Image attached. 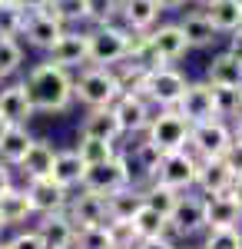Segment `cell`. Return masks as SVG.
Masks as SVG:
<instances>
[{
  "mask_svg": "<svg viewBox=\"0 0 242 249\" xmlns=\"http://www.w3.org/2000/svg\"><path fill=\"white\" fill-rule=\"evenodd\" d=\"M146 40H149V50H153L159 67H173L179 57H186V50H189L179 23H159V27H153L146 34Z\"/></svg>",
  "mask_w": 242,
  "mask_h": 249,
  "instance_id": "obj_10",
  "label": "cell"
},
{
  "mask_svg": "<svg viewBox=\"0 0 242 249\" xmlns=\"http://www.w3.org/2000/svg\"><path fill=\"white\" fill-rule=\"evenodd\" d=\"M83 170L86 166L80 163L76 150H56L50 179H53L56 186H63V190H73V186H80V179H83Z\"/></svg>",
  "mask_w": 242,
  "mask_h": 249,
  "instance_id": "obj_26",
  "label": "cell"
},
{
  "mask_svg": "<svg viewBox=\"0 0 242 249\" xmlns=\"http://www.w3.org/2000/svg\"><path fill=\"white\" fill-rule=\"evenodd\" d=\"M47 53H50V63L63 67V70L86 67V30H63Z\"/></svg>",
  "mask_w": 242,
  "mask_h": 249,
  "instance_id": "obj_13",
  "label": "cell"
},
{
  "mask_svg": "<svg viewBox=\"0 0 242 249\" xmlns=\"http://www.w3.org/2000/svg\"><path fill=\"white\" fill-rule=\"evenodd\" d=\"M0 80H7V77H3V73H0Z\"/></svg>",
  "mask_w": 242,
  "mask_h": 249,
  "instance_id": "obj_58",
  "label": "cell"
},
{
  "mask_svg": "<svg viewBox=\"0 0 242 249\" xmlns=\"http://www.w3.org/2000/svg\"><path fill=\"white\" fill-rule=\"evenodd\" d=\"M203 249H242V226H229V230H209Z\"/></svg>",
  "mask_w": 242,
  "mask_h": 249,
  "instance_id": "obj_40",
  "label": "cell"
},
{
  "mask_svg": "<svg viewBox=\"0 0 242 249\" xmlns=\"http://www.w3.org/2000/svg\"><path fill=\"white\" fill-rule=\"evenodd\" d=\"M34 232L40 236V243L47 249H73V236H76V226L67 213H47L40 216V223L34 226Z\"/></svg>",
  "mask_w": 242,
  "mask_h": 249,
  "instance_id": "obj_15",
  "label": "cell"
},
{
  "mask_svg": "<svg viewBox=\"0 0 242 249\" xmlns=\"http://www.w3.org/2000/svg\"><path fill=\"white\" fill-rule=\"evenodd\" d=\"M206 83L209 87H229V90H239L242 87V63L232 53H216L206 67Z\"/></svg>",
  "mask_w": 242,
  "mask_h": 249,
  "instance_id": "obj_23",
  "label": "cell"
},
{
  "mask_svg": "<svg viewBox=\"0 0 242 249\" xmlns=\"http://www.w3.org/2000/svg\"><path fill=\"white\" fill-rule=\"evenodd\" d=\"M7 249H47L43 243H40V236L34 230H20L10 243H7Z\"/></svg>",
  "mask_w": 242,
  "mask_h": 249,
  "instance_id": "obj_44",
  "label": "cell"
},
{
  "mask_svg": "<svg viewBox=\"0 0 242 249\" xmlns=\"http://www.w3.org/2000/svg\"><path fill=\"white\" fill-rule=\"evenodd\" d=\"M225 53H232V57L242 63V27H236V30L229 34V47H225Z\"/></svg>",
  "mask_w": 242,
  "mask_h": 249,
  "instance_id": "obj_47",
  "label": "cell"
},
{
  "mask_svg": "<svg viewBox=\"0 0 242 249\" xmlns=\"http://www.w3.org/2000/svg\"><path fill=\"white\" fill-rule=\"evenodd\" d=\"M76 156L83 166H100L116 156V143H106V140H90V136H80V143L73 146Z\"/></svg>",
  "mask_w": 242,
  "mask_h": 249,
  "instance_id": "obj_31",
  "label": "cell"
},
{
  "mask_svg": "<svg viewBox=\"0 0 242 249\" xmlns=\"http://www.w3.org/2000/svg\"><path fill=\"white\" fill-rule=\"evenodd\" d=\"M239 103H242V87H239Z\"/></svg>",
  "mask_w": 242,
  "mask_h": 249,
  "instance_id": "obj_56",
  "label": "cell"
},
{
  "mask_svg": "<svg viewBox=\"0 0 242 249\" xmlns=\"http://www.w3.org/2000/svg\"><path fill=\"white\" fill-rule=\"evenodd\" d=\"M176 113L186 120L189 126L192 123H203V120H212V87L209 83H186V90H183V96H179V103L173 107Z\"/></svg>",
  "mask_w": 242,
  "mask_h": 249,
  "instance_id": "obj_14",
  "label": "cell"
},
{
  "mask_svg": "<svg viewBox=\"0 0 242 249\" xmlns=\"http://www.w3.org/2000/svg\"><path fill=\"white\" fill-rule=\"evenodd\" d=\"M30 116H34V107L27 100L23 83H10V87L0 90V120L7 126H27Z\"/></svg>",
  "mask_w": 242,
  "mask_h": 249,
  "instance_id": "obj_20",
  "label": "cell"
},
{
  "mask_svg": "<svg viewBox=\"0 0 242 249\" xmlns=\"http://www.w3.org/2000/svg\"><path fill=\"white\" fill-rule=\"evenodd\" d=\"M23 14H37V10H47L50 7V0H14Z\"/></svg>",
  "mask_w": 242,
  "mask_h": 249,
  "instance_id": "obj_48",
  "label": "cell"
},
{
  "mask_svg": "<svg viewBox=\"0 0 242 249\" xmlns=\"http://www.w3.org/2000/svg\"><path fill=\"white\" fill-rule=\"evenodd\" d=\"M23 10H20L14 0H3L0 3V37H20L23 30Z\"/></svg>",
  "mask_w": 242,
  "mask_h": 249,
  "instance_id": "obj_38",
  "label": "cell"
},
{
  "mask_svg": "<svg viewBox=\"0 0 242 249\" xmlns=\"http://www.w3.org/2000/svg\"><path fill=\"white\" fill-rule=\"evenodd\" d=\"M232 146V133H229V123L225 120H203V123H192L189 126V140L186 150L196 160H219L229 153Z\"/></svg>",
  "mask_w": 242,
  "mask_h": 249,
  "instance_id": "obj_4",
  "label": "cell"
},
{
  "mask_svg": "<svg viewBox=\"0 0 242 249\" xmlns=\"http://www.w3.org/2000/svg\"><path fill=\"white\" fill-rule=\"evenodd\" d=\"M47 10H50L63 27L73 23V20H86V7H83V0H50Z\"/></svg>",
  "mask_w": 242,
  "mask_h": 249,
  "instance_id": "obj_39",
  "label": "cell"
},
{
  "mask_svg": "<svg viewBox=\"0 0 242 249\" xmlns=\"http://www.w3.org/2000/svg\"><path fill=\"white\" fill-rule=\"evenodd\" d=\"M179 30H183V37H186L189 47H209V43L216 40V30H212V23L206 20L203 10L186 14V17L179 20Z\"/></svg>",
  "mask_w": 242,
  "mask_h": 249,
  "instance_id": "obj_30",
  "label": "cell"
},
{
  "mask_svg": "<svg viewBox=\"0 0 242 249\" xmlns=\"http://www.w3.org/2000/svg\"><path fill=\"white\" fill-rule=\"evenodd\" d=\"M126 47H130V30H123L120 23H100L93 30H86V63L90 67L123 63Z\"/></svg>",
  "mask_w": 242,
  "mask_h": 249,
  "instance_id": "obj_2",
  "label": "cell"
},
{
  "mask_svg": "<svg viewBox=\"0 0 242 249\" xmlns=\"http://www.w3.org/2000/svg\"><path fill=\"white\" fill-rule=\"evenodd\" d=\"M113 113H116V123L123 133H146L149 120H153V107L139 93H120L113 103Z\"/></svg>",
  "mask_w": 242,
  "mask_h": 249,
  "instance_id": "obj_12",
  "label": "cell"
},
{
  "mask_svg": "<svg viewBox=\"0 0 242 249\" xmlns=\"http://www.w3.org/2000/svg\"><path fill=\"white\" fill-rule=\"evenodd\" d=\"M30 143H34V136H30L27 126H7V133L0 136V163L20 166V160L27 156Z\"/></svg>",
  "mask_w": 242,
  "mask_h": 249,
  "instance_id": "obj_28",
  "label": "cell"
},
{
  "mask_svg": "<svg viewBox=\"0 0 242 249\" xmlns=\"http://www.w3.org/2000/svg\"><path fill=\"white\" fill-rule=\"evenodd\" d=\"M0 3H3V0H0Z\"/></svg>",
  "mask_w": 242,
  "mask_h": 249,
  "instance_id": "obj_59",
  "label": "cell"
},
{
  "mask_svg": "<svg viewBox=\"0 0 242 249\" xmlns=\"http://www.w3.org/2000/svg\"><path fill=\"white\" fill-rule=\"evenodd\" d=\"M53 156H56V150L47 143V140H34V143H30V150H27V156L20 160V170H23L27 179L50 176V170H53Z\"/></svg>",
  "mask_w": 242,
  "mask_h": 249,
  "instance_id": "obj_27",
  "label": "cell"
},
{
  "mask_svg": "<svg viewBox=\"0 0 242 249\" xmlns=\"http://www.w3.org/2000/svg\"><path fill=\"white\" fill-rule=\"evenodd\" d=\"M159 160H163V150H156L149 140H143V143H136V166L146 173L149 179L156 176V166H159Z\"/></svg>",
  "mask_w": 242,
  "mask_h": 249,
  "instance_id": "obj_43",
  "label": "cell"
},
{
  "mask_svg": "<svg viewBox=\"0 0 242 249\" xmlns=\"http://www.w3.org/2000/svg\"><path fill=\"white\" fill-rule=\"evenodd\" d=\"M212 113L216 120H232L242 113L239 103V90H229V87H212Z\"/></svg>",
  "mask_w": 242,
  "mask_h": 249,
  "instance_id": "obj_35",
  "label": "cell"
},
{
  "mask_svg": "<svg viewBox=\"0 0 242 249\" xmlns=\"http://www.w3.org/2000/svg\"><path fill=\"white\" fill-rule=\"evenodd\" d=\"M133 249H176V239L169 236H153V239H136Z\"/></svg>",
  "mask_w": 242,
  "mask_h": 249,
  "instance_id": "obj_45",
  "label": "cell"
},
{
  "mask_svg": "<svg viewBox=\"0 0 242 249\" xmlns=\"http://www.w3.org/2000/svg\"><path fill=\"white\" fill-rule=\"evenodd\" d=\"M225 163H229V170L236 173V176H242V143H232V146H229Z\"/></svg>",
  "mask_w": 242,
  "mask_h": 249,
  "instance_id": "obj_46",
  "label": "cell"
},
{
  "mask_svg": "<svg viewBox=\"0 0 242 249\" xmlns=\"http://www.w3.org/2000/svg\"><path fill=\"white\" fill-rule=\"evenodd\" d=\"M27 199H30V210L34 216H47V213H60L67 210V199H70V190L56 186L50 176H40V179H27Z\"/></svg>",
  "mask_w": 242,
  "mask_h": 249,
  "instance_id": "obj_11",
  "label": "cell"
},
{
  "mask_svg": "<svg viewBox=\"0 0 242 249\" xmlns=\"http://www.w3.org/2000/svg\"><path fill=\"white\" fill-rule=\"evenodd\" d=\"M20 63H23V47H20L17 37H0V73L10 77L17 73Z\"/></svg>",
  "mask_w": 242,
  "mask_h": 249,
  "instance_id": "obj_37",
  "label": "cell"
},
{
  "mask_svg": "<svg viewBox=\"0 0 242 249\" xmlns=\"http://www.w3.org/2000/svg\"><path fill=\"white\" fill-rule=\"evenodd\" d=\"M80 136H90V140H106V143H116L123 130L116 123V113L113 107H100V110H90L80 123Z\"/></svg>",
  "mask_w": 242,
  "mask_h": 249,
  "instance_id": "obj_22",
  "label": "cell"
},
{
  "mask_svg": "<svg viewBox=\"0 0 242 249\" xmlns=\"http://www.w3.org/2000/svg\"><path fill=\"white\" fill-rule=\"evenodd\" d=\"M159 3L156 0H120V10H116V20L123 23V30L130 34H149L159 20Z\"/></svg>",
  "mask_w": 242,
  "mask_h": 249,
  "instance_id": "obj_16",
  "label": "cell"
},
{
  "mask_svg": "<svg viewBox=\"0 0 242 249\" xmlns=\"http://www.w3.org/2000/svg\"><path fill=\"white\" fill-rule=\"evenodd\" d=\"M3 230H7V226H3V219H0V236H3Z\"/></svg>",
  "mask_w": 242,
  "mask_h": 249,
  "instance_id": "obj_55",
  "label": "cell"
},
{
  "mask_svg": "<svg viewBox=\"0 0 242 249\" xmlns=\"http://www.w3.org/2000/svg\"><path fill=\"white\" fill-rule=\"evenodd\" d=\"M10 186H14V173H10V166H7V163H0V193L10 190Z\"/></svg>",
  "mask_w": 242,
  "mask_h": 249,
  "instance_id": "obj_49",
  "label": "cell"
},
{
  "mask_svg": "<svg viewBox=\"0 0 242 249\" xmlns=\"http://www.w3.org/2000/svg\"><path fill=\"white\" fill-rule=\"evenodd\" d=\"M63 213L73 219L76 230H83V226H103L106 223V196L80 190V196H70L67 199V210Z\"/></svg>",
  "mask_w": 242,
  "mask_h": 249,
  "instance_id": "obj_17",
  "label": "cell"
},
{
  "mask_svg": "<svg viewBox=\"0 0 242 249\" xmlns=\"http://www.w3.org/2000/svg\"><path fill=\"white\" fill-rule=\"evenodd\" d=\"M113 73H116V83H120V93H139L143 96V87H146V67H139V63H130V60H123V63H116L110 67Z\"/></svg>",
  "mask_w": 242,
  "mask_h": 249,
  "instance_id": "obj_33",
  "label": "cell"
},
{
  "mask_svg": "<svg viewBox=\"0 0 242 249\" xmlns=\"http://www.w3.org/2000/svg\"><path fill=\"white\" fill-rule=\"evenodd\" d=\"M232 176L236 173L229 170L225 156H219V160H199V173H196V186L192 190H199V196H223L232 186Z\"/></svg>",
  "mask_w": 242,
  "mask_h": 249,
  "instance_id": "obj_19",
  "label": "cell"
},
{
  "mask_svg": "<svg viewBox=\"0 0 242 249\" xmlns=\"http://www.w3.org/2000/svg\"><path fill=\"white\" fill-rule=\"evenodd\" d=\"M192 3H199V7H209V3H212V0H192Z\"/></svg>",
  "mask_w": 242,
  "mask_h": 249,
  "instance_id": "obj_53",
  "label": "cell"
},
{
  "mask_svg": "<svg viewBox=\"0 0 242 249\" xmlns=\"http://www.w3.org/2000/svg\"><path fill=\"white\" fill-rule=\"evenodd\" d=\"M206 199V230H229V226H242V210L236 199L223 193V196H203Z\"/></svg>",
  "mask_w": 242,
  "mask_h": 249,
  "instance_id": "obj_21",
  "label": "cell"
},
{
  "mask_svg": "<svg viewBox=\"0 0 242 249\" xmlns=\"http://www.w3.org/2000/svg\"><path fill=\"white\" fill-rule=\"evenodd\" d=\"M0 219H3V226H23L27 219H34L30 199L20 186H10L0 193Z\"/></svg>",
  "mask_w": 242,
  "mask_h": 249,
  "instance_id": "obj_25",
  "label": "cell"
},
{
  "mask_svg": "<svg viewBox=\"0 0 242 249\" xmlns=\"http://www.w3.org/2000/svg\"><path fill=\"white\" fill-rule=\"evenodd\" d=\"M63 30H67V27H63L50 10H37V14H27V17H23V30H20V37H27L30 47L50 50V47H53V40L60 37Z\"/></svg>",
  "mask_w": 242,
  "mask_h": 249,
  "instance_id": "obj_18",
  "label": "cell"
},
{
  "mask_svg": "<svg viewBox=\"0 0 242 249\" xmlns=\"http://www.w3.org/2000/svg\"><path fill=\"white\" fill-rule=\"evenodd\" d=\"M83 7H86V20H93L100 27V23H113L116 20L120 0H83Z\"/></svg>",
  "mask_w": 242,
  "mask_h": 249,
  "instance_id": "obj_41",
  "label": "cell"
},
{
  "mask_svg": "<svg viewBox=\"0 0 242 249\" xmlns=\"http://www.w3.org/2000/svg\"><path fill=\"white\" fill-rule=\"evenodd\" d=\"M189 80L176 70V67H153L146 73V87L143 96L149 100V107H159V110H173L179 103V96L186 90Z\"/></svg>",
  "mask_w": 242,
  "mask_h": 249,
  "instance_id": "obj_7",
  "label": "cell"
},
{
  "mask_svg": "<svg viewBox=\"0 0 242 249\" xmlns=\"http://www.w3.org/2000/svg\"><path fill=\"white\" fill-rule=\"evenodd\" d=\"M229 196L236 199V206L242 210V176H232V186H229Z\"/></svg>",
  "mask_w": 242,
  "mask_h": 249,
  "instance_id": "obj_50",
  "label": "cell"
},
{
  "mask_svg": "<svg viewBox=\"0 0 242 249\" xmlns=\"http://www.w3.org/2000/svg\"><path fill=\"white\" fill-rule=\"evenodd\" d=\"M73 249H113V239H110V232H106V223H103V226H83V230H76Z\"/></svg>",
  "mask_w": 242,
  "mask_h": 249,
  "instance_id": "obj_36",
  "label": "cell"
},
{
  "mask_svg": "<svg viewBox=\"0 0 242 249\" xmlns=\"http://www.w3.org/2000/svg\"><path fill=\"white\" fill-rule=\"evenodd\" d=\"M106 232H110V239H113V249L136 246V232H133L130 219H106Z\"/></svg>",
  "mask_w": 242,
  "mask_h": 249,
  "instance_id": "obj_42",
  "label": "cell"
},
{
  "mask_svg": "<svg viewBox=\"0 0 242 249\" xmlns=\"http://www.w3.org/2000/svg\"><path fill=\"white\" fill-rule=\"evenodd\" d=\"M133 232H136V239H153V236H166V219L159 216L156 210H149L146 203L139 206V210L133 213L130 219Z\"/></svg>",
  "mask_w": 242,
  "mask_h": 249,
  "instance_id": "obj_32",
  "label": "cell"
},
{
  "mask_svg": "<svg viewBox=\"0 0 242 249\" xmlns=\"http://www.w3.org/2000/svg\"><path fill=\"white\" fill-rule=\"evenodd\" d=\"M196 173H199V160L183 146V150L163 153L153 179L163 183V186H169V190H176V193H189L192 186H196Z\"/></svg>",
  "mask_w": 242,
  "mask_h": 249,
  "instance_id": "obj_6",
  "label": "cell"
},
{
  "mask_svg": "<svg viewBox=\"0 0 242 249\" xmlns=\"http://www.w3.org/2000/svg\"><path fill=\"white\" fill-rule=\"evenodd\" d=\"M176 199H179V193L169 190V186H163V183H156V179L143 190V203H146L149 210H156L163 219H169V213H173V206H176Z\"/></svg>",
  "mask_w": 242,
  "mask_h": 249,
  "instance_id": "obj_34",
  "label": "cell"
},
{
  "mask_svg": "<svg viewBox=\"0 0 242 249\" xmlns=\"http://www.w3.org/2000/svg\"><path fill=\"white\" fill-rule=\"evenodd\" d=\"M3 133H7V123H3V120H0V136H3Z\"/></svg>",
  "mask_w": 242,
  "mask_h": 249,
  "instance_id": "obj_54",
  "label": "cell"
},
{
  "mask_svg": "<svg viewBox=\"0 0 242 249\" xmlns=\"http://www.w3.org/2000/svg\"><path fill=\"white\" fill-rule=\"evenodd\" d=\"M229 133H232V143H242V113L232 116V126H229Z\"/></svg>",
  "mask_w": 242,
  "mask_h": 249,
  "instance_id": "obj_51",
  "label": "cell"
},
{
  "mask_svg": "<svg viewBox=\"0 0 242 249\" xmlns=\"http://www.w3.org/2000/svg\"><path fill=\"white\" fill-rule=\"evenodd\" d=\"M116 96H120V83H116V73L110 67H86L73 80V100H80L86 110L113 107Z\"/></svg>",
  "mask_w": 242,
  "mask_h": 249,
  "instance_id": "obj_3",
  "label": "cell"
},
{
  "mask_svg": "<svg viewBox=\"0 0 242 249\" xmlns=\"http://www.w3.org/2000/svg\"><path fill=\"white\" fill-rule=\"evenodd\" d=\"M203 14L216 34H232L236 27H242V0H212L209 7H203Z\"/></svg>",
  "mask_w": 242,
  "mask_h": 249,
  "instance_id": "obj_24",
  "label": "cell"
},
{
  "mask_svg": "<svg viewBox=\"0 0 242 249\" xmlns=\"http://www.w3.org/2000/svg\"><path fill=\"white\" fill-rule=\"evenodd\" d=\"M143 206V190L136 186H123L106 196V219H133V213Z\"/></svg>",
  "mask_w": 242,
  "mask_h": 249,
  "instance_id": "obj_29",
  "label": "cell"
},
{
  "mask_svg": "<svg viewBox=\"0 0 242 249\" xmlns=\"http://www.w3.org/2000/svg\"><path fill=\"white\" fill-rule=\"evenodd\" d=\"M206 230V199L199 193H179L176 206L166 219V236L176 239V236H196V232Z\"/></svg>",
  "mask_w": 242,
  "mask_h": 249,
  "instance_id": "obj_8",
  "label": "cell"
},
{
  "mask_svg": "<svg viewBox=\"0 0 242 249\" xmlns=\"http://www.w3.org/2000/svg\"><path fill=\"white\" fill-rule=\"evenodd\" d=\"M146 140L163 150V153H173V150H183L189 140V123L176 110H159V116H153L146 126Z\"/></svg>",
  "mask_w": 242,
  "mask_h": 249,
  "instance_id": "obj_9",
  "label": "cell"
},
{
  "mask_svg": "<svg viewBox=\"0 0 242 249\" xmlns=\"http://www.w3.org/2000/svg\"><path fill=\"white\" fill-rule=\"evenodd\" d=\"M130 183H133L130 163H126V156L116 153L113 160L100 163V166H86L83 170V179H80V190L96 193V196H110V193L130 186Z\"/></svg>",
  "mask_w": 242,
  "mask_h": 249,
  "instance_id": "obj_5",
  "label": "cell"
},
{
  "mask_svg": "<svg viewBox=\"0 0 242 249\" xmlns=\"http://www.w3.org/2000/svg\"><path fill=\"white\" fill-rule=\"evenodd\" d=\"M0 249H7V243H0Z\"/></svg>",
  "mask_w": 242,
  "mask_h": 249,
  "instance_id": "obj_57",
  "label": "cell"
},
{
  "mask_svg": "<svg viewBox=\"0 0 242 249\" xmlns=\"http://www.w3.org/2000/svg\"><path fill=\"white\" fill-rule=\"evenodd\" d=\"M159 3V10H176V7H183L186 0H156Z\"/></svg>",
  "mask_w": 242,
  "mask_h": 249,
  "instance_id": "obj_52",
  "label": "cell"
},
{
  "mask_svg": "<svg viewBox=\"0 0 242 249\" xmlns=\"http://www.w3.org/2000/svg\"><path fill=\"white\" fill-rule=\"evenodd\" d=\"M27 100L34 107V113H63L73 103V77L70 70L56 67V63H40L30 70V77L23 80Z\"/></svg>",
  "mask_w": 242,
  "mask_h": 249,
  "instance_id": "obj_1",
  "label": "cell"
}]
</instances>
